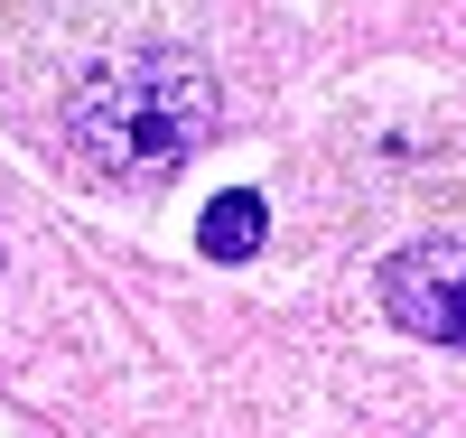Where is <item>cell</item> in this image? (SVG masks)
Listing matches in <instances>:
<instances>
[{"label": "cell", "instance_id": "3957f363", "mask_svg": "<svg viewBox=\"0 0 466 438\" xmlns=\"http://www.w3.org/2000/svg\"><path fill=\"white\" fill-rule=\"evenodd\" d=\"M261 233H270V206L252 187H224L215 206L197 215V243H206V261H252L261 252Z\"/></svg>", "mask_w": 466, "mask_h": 438}, {"label": "cell", "instance_id": "6da1fadb", "mask_svg": "<svg viewBox=\"0 0 466 438\" xmlns=\"http://www.w3.org/2000/svg\"><path fill=\"white\" fill-rule=\"evenodd\" d=\"M66 149L103 178H168L224 131V85L187 37H131L66 75Z\"/></svg>", "mask_w": 466, "mask_h": 438}, {"label": "cell", "instance_id": "7a4b0ae2", "mask_svg": "<svg viewBox=\"0 0 466 438\" xmlns=\"http://www.w3.org/2000/svg\"><path fill=\"white\" fill-rule=\"evenodd\" d=\"M382 317L420 345L466 354V233H430L382 261Z\"/></svg>", "mask_w": 466, "mask_h": 438}]
</instances>
